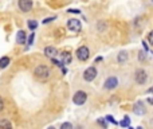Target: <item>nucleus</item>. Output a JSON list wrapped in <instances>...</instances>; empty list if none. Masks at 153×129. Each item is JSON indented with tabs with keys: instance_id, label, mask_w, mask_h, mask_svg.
Returning <instances> with one entry per match:
<instances>
[{
	"instance_id": "nucleus-1",
	"label": "nucleus",
	"mask_w": 153,
	"mask_h": 129,
	"mask_svg": "<svg viewBox=\"0 0 153 129\" xmlns=\"http://www.w3.org/2000/svg\"><path fill=\"white\" fill-rule=\"evenodd\" d=\"M34 74H35V77H36L38 79H40V81H46V79L50 77V70H48L47 66L39 65L38 67H35Z\"/></svg>"
},
{
	"instance_id": "nucleus-2",
	"label": "nucleus",
	"mask_w": 153,
	"mask_h": 129,
	"mask_svg": "<svg viewBox=\"0 0 153 129\" xmlns=\"http://www.w3.org/2000/svg\"><path fill=\"white\" fill-rule=\"evenodd\" d=\"M95 77H97V69L94 67V66H90V67H87L86 70L83 71V79L87 82H91L95 79Z\"/></svg>"
},
{
	"instance_id": "nucleus-3",
	"label": "nucleus",
	"mask_w": 153,
	"mask_h": 129,
	"mask_svg": "<svg viewBox=\"0 0 153 129\" xmlns=\"http://www.w3.org/2000/svg\"><path fill=\"white\" fill-rule=\"evenodd\" d=\"M89 57H90V51L86 46H81V47L76 50V58H78L79 61L85 62L89 59Z\"/></svg>"
},
{
	"instance_id": "nucleus-4",
	"label": "nucleus",
	"mask_w": 153,
	"mask_h": 129,
	"mask_svg": "<svg viewBox=\"0 0 153 129\" xmlns=\"http://www.w3.org/2000/svg\"><path fill=\"white\" fill-rule=\"evenodd\" d=\"M86 100H87V94L85 92H82V90L76 92L74 94V97H73V101H74L75 105H83L86 102Z\"/></svg>"
},
{
	"instance_id": "nucleus-5",
	"label": "nucleus",
	"mask_w": 153,
	"mask_h": 129,
	"mask_svg": "<svg viewBox=\"0 0 153 129\" xmlns=\"http://www.w3.org/2000/svg\"><path fill=\"white\" fill-rule=\"evenodd\" d=\"M146 73H145V70H143V69H138L137 71L134 73V79H136V82H137L138 85H144L146 82Z\"/></svg>"
},
{
	"instance_id": "nucleus-6",
	"label": "nucleus",
	"mask_w": 153,
	"mask_h": 129,
	"mask_svg": "<svg viewBox=\"0 0 153 129\" xmlns=\"http://www.w3.org/2000/svg\"><path fill=\"white\" fill-rule=\"evenodd\" d=\"M67 27H69V30H71V31H74V32L81 31V28H82L81 20H78V19H70V20L67 22Z\"/></svg>"
},
{
	"instance_id": "nucleus-7",
	"label": "nucleus",
	"mask_w": 153,
	"mask_h": 129,
	"mask_svg": "<svg viewBox=\"0 0 153 129\" xmlns=\"http://www.w3.org/2000/svg\"><path fill=\"white\" fill-rule=\"evenodd\" d=\"M19 8L23 12H30L32 10V0H19Z\"/></svg>"
},
{
	"instance_id": "nucleus-8",
	"label": "nucleus",
	"mask_w": 153,
	"mask_h": 129,
	"mask_svg": "<svg viewBox=\"0 0 153 129\" xmlns=\"http://www.w3.org/2000/svg\"><path fill=\"white\" fill-rule=\"evenodd\" d=\"M117 85H118V79L116 78V77H109L108 79L105 81V89L108 90H113L114 87H117Z\"/></svg>"
},
{
	"instance_id": "nucleus-9",
	"label": "nucleus",
	"mask_w": 153,
	"mask_h": 129,
	"mask_svg": "<svg viewBox=\"0 0 153 129\" xmlns=\"http://www.w3.org/2000/svg\"><path fill=\"white\" fill-rule=\"evenodd\" d=\"M133 112H134L136 114H138V116H141V114L145 113V108H144V104L143 101H137V102L134 104V106H133Z\"/></svg>"
},
{
	"instance_id": "nucleus-10",
	"label": "nucleus",
	"mask_w": 153,
	"mask_h": 129,
	"mask_svg": "<svg viewBox=\"0 0 153 129\" xmlns=\"http://www.w3.org/2000/svg\"><path fill=\"white\" fill-rule=\"evenodd\" d=\"M45 54L46 57H48V58H55L56 55H58V50H56L55 47H53V46H48V47L45 48Z\"/></svg>"
},
{
	"instance_id": "nucleus-11",
	"label": "nucleus",
	"mask_w": 153,
	"mask_h": 129,
	"mask_svg": "<svg viewBox=\"0 0 153 129\" xmlns=\"http://www.w3.org/2000/svg\"><path fill=\"white\" fill-rule=\"evenodd\" d=\"M26 32L23 31V30H20V31H18V34H16V43H19V45H23V43H26Z\"/></svg>"
},
{
	"instance_id": "nucleus-12",
	"label": "nucleus",
	"mask_w": 153,
	"mask_h": 129,
	"mask_svg": "<svg viewBox=\"0 0 153 129\" xmlns=\"http://www.w3.org/2000/svg\"><path fill=\"white\" fill-rule=\"evenodd\" d=\"M118 63H125V62L128 61V53L126 51H121V53L118 54Z\"/></svg>"
},
{
	"instance_id": "nucleus-13",
	"label": "nucleus",
	"mask_w": 153,
	"mask_h": 129,
	"mask_svg": "<svg viewBox=\"0 0 153 129\" xmlns=\"http://www.w3.org/2000/svg\"><path fill=\"white\" fill-rule=\"evenodd\" d=\"M61 55H62V59H63V63L65 65H70V63H71V55H70L69 53H66V51H65V53H62Z\"/></svg>"
},
{
	"instance_id": "nucleus-14",
	"label": "nucleus",
	"mask_w": 153,
	"mask_h": 129,
	"mask_svg": "<svg viewBox=\"0 0 153 129\" xmlns=\"http://www.w3.org/2000/svg\"><path fill=\"white\" fill-rule=\"evenodd\" d=\"M8 65H10V58H8V57L0 58V69H5Z\"/></svg>"
},
{
	"instance_id": "nucleus-15",
	"label": "nucleus",
	"mask_w": 153,
	"mask_h": 129,
	"mask_svg": "<svg viewBox=\"0 0 153 129\" xmlns=\"http://www.w3.org/2000/svg\"><path fill=\"white\" fill-rule=\"evenodd\" d=\"M120 125H121L122 128H129L130 127V119L128 116H125L124 119H122V121L120 122Z\"/></svg>"
},
{
	"instance_id": "nucleus-16",
	"label": "nucleus",
	"mask_w": 153,
	"mask_h": 129,
	"mask_svg": "<svg viewBox=\"0 0 153 129\" xmlns=\"http://www.w3.org/2000/svg\"><path fill=\"white\" fill-rule=\"evenodd\" d=\"M0 128H7V129H10V128H12V124H11L8 120H1V121H0Z\"/></svg>"
},
{
	"instance_id": "nucleus-17",
	"label": "nucleus",
	"mask_w": 153,
	"mask_h": 129,
	"mask_svg": "<svg viewBox=\"0 0 153 129\" xmlns=\"http://www.w3.org/2000/svg\"><path fill=\"white\" fill-rule=\"evenodd\" d=\"M27 24H28V28L30 30H35L38 27V22L36 20H28V22H27Z\"/></svg>"
},
{
	"instance_id": "nucleus-18",
	"label": "nucleus",
	"mask_w": 153,
	"mask_h": 129,
	"mask_svg": "<svg viewBox=\"0 0 153 129\" xmlns=\"http://www.w3.org/2000/svg\"><path fill=\"white\" fill-rule=\"evenodd\" d=\"M138 54H140V55H138V59H140L141 62H144V61H145V57H146V51H140V53H138Z\"/></svg>"
},
{
	"instance_id": "nucleus-19",
	"label": "nucleus",
	"mask_w": 153,
	"mask_h": 129,
	"mask_svg": "<svg viewBox=\"0 0 153 129\" xmlns=\"http://www.w3.org/2000/svg\"><path fill=\"white\" fill-rule=\"evenodd\" d=\"M71 128H73V125L70 122H65V124L61 125V129H71Z\"/></svg>"
},
{
	"instance_id": "nucleus-20",
	"label": "nucleus",
	"mask_w": 153,
	"mask_h": 129,
	"mask_svg": "<svg viewBox=\"0 0 153 129\" xmlns=\"http://www.w3.org/2000/svg\"><path fill=\"white\" fill-rule=\"evenodd\" d=\"M106 120H108L109 122H113L114 125H117V124H118V122H117L116 120H114V117H113V116H106Z\"/></svg>"
},
{
	"instance_id": "nucleus-21",
	"label": "nucleus",
	"mask_w": 153,
	"mask_h": 129,
	"mask_svg": "<svg viewBox=\"0 0 153 129\" xmlns=\"http://www.w3.org/2000/svg\"><path fill=\"white\" fill-rule=\"evenodd\" d=\"M34 38H35V34L32 32V34L28 37V39H27V43H28V45H32V42H34Z\"/></svg>"
},
{
	"instance_id": "nucleus-22",
	"label": "nucleus",
	"mask_w": 153,
	"mask_h": 129,
	"mask_svg": "<svg viewBox=\"0 0 153 129\" xmlns=\"http://www.w3.org/2000/svg\"><path fill=\"white\" fill-rule=\"evenodd\" d=\"M148 40H149V43L153 46V31L149 32V35H148Z\"/></svg>"
},
{
	"instance_id": "nucleus-23",
	"label": "nucleus",
	"mask_w": 153,
	"mask_h": 129,
	"mask_svg": "<svg viewBox=\"0 0 153 129\" xmlns=\"http://www.w3.org/2000/svg\"><path fill=\"white\" fill-rule=\"evenodd\" d=\"M54 19H55V16H51V18H47V19H45V20H43V23H50L51 20H54Z\"/></svg>"
},
{
	"instance_id": "nucleus-24",
	"label": "nucleus",
	"mask_w": 153,
	"mask_h": 129,
	"mask_svg": "<svg viewBox=\"0 0 153 129\" xmlns=\"http://www.w3.org/2000/svg\"><path fill=\"white\" fill-rule=\"evenodd\" d=\"M98 122H100V124L102 125V127H105V128L108 127V124H106V121H105V120H103V119H102V120H98Z\"/></svg>"
},
{
	"instance_id": "nucleus-25",
	"label": "nucleus",
	"mask_w": 153,
	"mask_h": 129,
	"mask_svg": "<svg viewBox=\"0 0 153 129\" xmlns=\"http://www.w3.org/2000/svg\"><path fill=\"white\" fill-rule=\"evenodd\" d=\"M69 12H73V13H79V12H81V11H79V10H75V8H70V10H69Z\"/></svg>"
},
{
	"instance_id": "nucleus-26",
	"label": "nucleus",
	"mask_w": 153,
	"mask_h": 129,
	"mask_svg": "<svg viewBox=\"0 0 153 129\" xmlns=\"http://www.w3.org/2000/svg\"><path fill=\"white\" fill-rule=\"evenodd\" d=\"M98 30H105V24L100 22V23H98Z\"/></svg>"
},
{
	"instance_id": "nucleus-27",
	"label": "nucleus",
	"mask_w": 153,
	"mask_h": 129,
	"mask_svg": "<svg viewBox=\"0 0 153 129\" xmlns=\"http://www.w3.org/2000/svg\"><path fill=\"white\" fill-rule=\"evenodd\" d=\"M3 108H4V102H3L1 97H0V112H1V110H3Z\"/></svg>"
},
{
	"instance_id": "nucleus-28",
	"label": "nucleus",
	"mask_w": 153,
	"mask_h": 129,
	"mask_svg": "<svg viewBox=\"0 0 153 129\" xmlns=\"http://www.w3.org/2000/svg\"><path fill=\"white\" fill-rule=\"evenodd\" d=\"M143 46H144V50H145V51H148V50H149V48H148V45H146L145 42H143Z\"/></svg>"
},
{
	"instance_id": "nucleus-29",
	"label": "nucleus",
	"mask_w": 153,
	"mask_h": 129,
	"mask_svg": "<svg viewBox=\"0 0 153 129\" xmlns=\"http://www.w3.org/2000/svg\"><path fill=\"white\" fill-rule=\"evenodd\" d=\"M148 102L151 104V105H153V97H149V98H148Z\"/></svg>"
},
{
	"instance_id": "nucleus-30",
	"label": "nucleus",
	"mask_w": 153,
	"mask_h": 129,
	"mask_svg": "<svg viewBox=\"0 0 153 129\" xmlns=\"http://www.w3.org/2000/svg\"><path fill=\"white\" fill-rule=\"evenodd\" d=\"M151 93H153V87H151V89L146 90V94H151Z\"/></svg>"
},
{
	"instance_id": "nucleus-31",
	"label": "nucleus",
	"mask_w": 153,
	"mask_h": 129,
	"mask_svg": "<svg viewBox=\"0 0 153 129\" xmlns=\"http://www.w3.org/2000/svg\"><path fill=\"white\" fill-rule=\"evenodd\" d=\"M152 1H153V0H152Z\"/></svg>"
}]
</instances>
